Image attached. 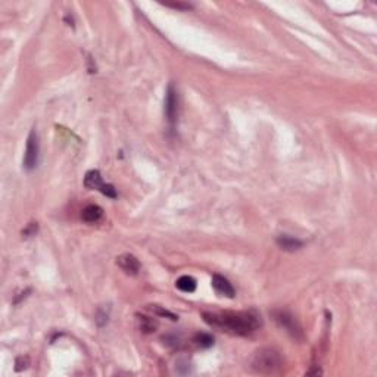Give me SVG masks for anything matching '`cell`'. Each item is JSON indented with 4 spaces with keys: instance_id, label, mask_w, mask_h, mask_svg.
<instances>
[{
    "instance_id": "cell-1",
    "label": "cell",
    "mask_w": 377,
    "mask_h": 377,
    "mask_svg": "<svg viewBox=\"0 0 377 377\" xmlns=\"http://www.w3.org/2000/svg\"><path fill=\"white\" fill-rule=\"evenodd\" d=\"M203 320L209 326L220 330H226L237 336H246L261 326V317L255 311H242V312H203Z\"/></svg>"
},
{
    "instance_id": "cell-2",
    "label": "cell",
    "mask_w": 377,
    "mask_h": 377,
    "mask_svg": "<svg viewBox=\"0 0 377 377\" xmlns=\"http://www.w3.org/2000/svg\"><path fill=\"white\" fill-rule=\"evenodd\" d=\"M251 368L258 374H276L283 368V358L276 348H261L254 354Z\"/></svg>"
},
{
    "instance_id": "cell-3",
    "label": "cell",
    "mask_w": 377,
    "mask_h": 377,
    "mask_svg": "<svg viewBox=\"0 0 377 377\" xmlns=\"http://www.w3.org/2000/svg\"><path fill=\"white\" fill-rule=\"evenodd\" d=\"M39 152H40V146H39V136L36 133V130L33 128L30 131L27 139V148H25V155H24V168L27 171H31L37 167L39 164Z\"/></svg>"
},
{
    "instance_id": "cell-4",
    "label": "cell",
    "mask_w": 377,
    "mask_h": 377,
    "mask_svg": "<svg viewBox=\"0 0 377 377\" xmlns=\"http://www.w3.org/2000/svg\"><path fill=\"white\" fill-rule=\"evenodd\" d=\"M273 317L277 321V324L280 327H283L290 336H293L295 339H301L302 337V329H301L299 323L295 320V317L289 311H274L273 312Z\"/></svg>"
},
{
    "instance_id": "cell-5",
    "label": "cell",
    "mask_w": 377,
    "mask_h": 377,
    "mask_svg": "<svg viewBox=\"0 0 377 377\" xmlns=\"http://www.w3.org/2000/svg\"><path fill=\"white\" fill-rule=\"evenodd\" d=\"M164 112H165L167 121L170 122V125H174L175 121H177V112H178V97H177V92L173 86H170L167 90Z\"/></svg>"
},
{
    "instance_id": "cell-6",
    "label": "cell",
    "mask_w": 377,
    "mask_h": 377,
    "mask_svg": "<svg viewBox=\"0 0 377 377\" xmlns=\"http://www.w3.org/2000/svg\"><path fill=\"white\" fill-rule=\"evenodd\" d=\"M117 264H118L127 274H131V276L139 274V271H140V262H139V259H137L134 255H131V254H122V255L118 256V258H117Z\"/></svg>"
},
{
    "instance_id": "cell-7",
    "label": "cell",
    "mask_w": 377,
    "mask_h": 377,
    "mask_svg": "<svg viewBox=\"0 0 377 377\" xmlns=\"http://www.w3.org/2000/svg\"><path fill=\"white\" fill-rule=\"evenodd\" d=\"M212 286L217 290V293H220L221 297H227V298H234L236 295V290L233 287V284L223 276L220 274H214L212 276Z\"/></svg>"
},
{
    "instance_id": "cell-8",
    "label": "cell",
    "mask_w": 377,
    "mask_h": 377,
    "mask_svg": "<svg viewBox=\"0 0 377 377\" xmlns=\"http://www.w3.org/2000/svg\"><path fill=\"white\" fill-rule=\"evenodd\" d=\"M103 180H102V175L97 170H90L86 173V177H84V186L90 190H102L103 187Z\"/></svg>"
},
{
    "instance_id": "cell-9",
    "label": "cell",
    "mask_w": 377,
    "mask_h": 377,
    "mask_svg": "<svg viewBox=\"0 0 377 377\" xmlns=\"http://www.w3.org/2000/svg\"><path fill=\"white\" fill-rule=\"evenodd\" d=\"M277 245L282 248L283 251H287V252H295L298 249L302 248L304 243L301 242L297 237H292L289 234H282L277 237Z\"/></svg>"
},
{
    "instance_id": "cell-10",
    "label": "cell",
    "mask_w": 377,
    "mask_h": 377,
    "mask_svg": "<svg viewBox=\"0 0 377 377\" xmlns=\"http://www.w3.org/2000/svg\"><path fill=\"white\" fill-rule=\"evenodd\" d=\"M103 217V209L99 205H87L81 211V218L86 223H97Z\"/></svg>"
},
{
    "instance_id": "cell-11",
    "label": "cell",
    "mask_w": 377,
    "mask_h": 377,
    "mask_svg": "<svg viewBox=\"0 0 377 377\" xmlns=\"http://www.w3.org/2000/svg\"><path fill=\"white\" fill-rule=\"evenodd\" d=\"M177 289H180L181 292H186V293H192L196 290V280L190 276H181L177 282H175Z\"/></svg>"
},
{
    "instance_id": "cell-12",
    "label": "cell",
    "mask_w": 377,
    "mask_h": 377,
    "mask_svg": "<svg viewBox=\"0 0 377 377\" xmlns=\"http://www.w3.org/2000/svg\"><path fill=\"white\" fill-rule=\"evenodd\" d=\"M139 323H140L142 332H145V333H152V332H155V329H156V326H158L156 321H153L152 318L145 317V315L139 317Z\"/></svg>"
},
{
    "instance_id": "cell-13",
    "label": "cell",
    "mask_w": 377,
    "mask_h": 377,
    "mask_svg": "<svg viewBox=\"0 0 377 377\" xmlns=\"http://www.w3.org/2000/svg\"><path fill=\"white\" fill-rule=\"evenodd\" d=\"M195 342L201 346V348H209L214 345V337L208 333H198L195 336Z\"/></svg>"
},
{
    "instance_id": "cell-14",
    "label": "cell",
    "mask_w": 377,
    "mask_h": 377,
    "mask_svg": "<svg viewBox=\"0 0 377 377\" xmlns=\"http://www.w3.org/2000/svg\"><path fill=\"white\" fill-rule=\"evenodd\" d=\"M152 311H153L156 315H159V317H167V318H170V320H173V321H177V320H178V317L175 315L174 312H171V311L168 310H164L161 307L153 305V307H152Z\"/></svg>"
},
{
    "instance_id": "cell-15",
    "label": "cell",
    "mask_w": 377,
    "mask_h": 377,
    "mask_svg": "<svg viewBox=\"0 0 377 377\" xmlns=\"http://www.w3.org/2000/svg\"><path fill=\"white\" fill-rule=\"evenodd\" d=\"M100 193H103L106 198H111V199H115L117 198V190H115V187L112 184H106L105 183L102 190H100Z\"/></svg>"
},
{
    "instance_id": "cell-16",
    "label": "cell",
    "mask_w": 377,
    "mask_h": 377,
    "mask_svg": "<svg viewBox=\"0 0 377 377\" xmlns=\"http://www.w3.org/2000/svg\"><path fill=\"white\" fill-rule=\"evenodd\" d=\"M165 6H170V8H174V9H181V11H187V9H192V5L188 3H165Z\"/></svg>"
},
{
    "instance_id": "cell-17",
    "label": "cell",
    "mask_w": 377,
    "mask_h": 377,
    "mask_svg": "<svg viewBox=\"0 0 377 377\" xmlns=\"http://www.w3.org/2000/svg\"><path fill=\"white\" fill-rule=\"evenodd\" d=\"M36 231H37V223H31V224H28L27 229L22 231V234L24 236H33Z\"/></svg>"
},
{
    "instance_id": "cell-18",
    "label": "cell",
    "mask_w": 377,
    "mask_h": 377,
    "mask_svg": "<svg viewBox=\"0 0 377 377\" xmlns=\"http://www.w3.org/2000/svg\"><path fill=\"white\" fill-rule=\"evenodd\" d=\"M27 365H28L27 357H25V358H24V357H19V358L16 360V370H18V371L22 370V368H25Z\"/></svg>"
}]
</instances>
